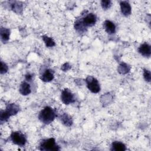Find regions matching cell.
I'll use <instances>...</instances> for the list:
<instances>
[{"mask_svg": "<svg viewBox=\"0 0 151 151\" xmlns=\"http://www.w3.org/2000/svg\"><path fill=\"white\" fill-rule=\"evenodd\" d=\"M139 52L144 57H150L151 54L150 46L147 43L142 44L138 49Z\"/></svg>", "mask_w": 151, "mask_h": 151, "instance_id": "8", "label": "cell"}, {"mask_svg": "<svg viewBox=\"0 0 151 151\" xmlns=\"http://www.w3.org/2000/svg\"><path fill=\"white\" fill-rule=\"evenodd\" d=\"M143 77L145 80L147 81V82H150V79H151V74H150V71L149 70H144V72H143Z\"/></svg>", "mask_w": 151, "mask_h": 151, "instance_id": "18", "label": "cell"}, {"mask_svg": "<svg viewBox=\"0 0 151 151\" xmlns=\"http://www.w3.org/2000/svg\"><path fill=\"white\" fill-rule=\"evenodd\" d=\"M12 5H13L12 9L14 10L15 12L17 11L16 10L19 11V10H22V7H20L18 4H13Z\"/></svg>", "mask_w": 151, "mask_h": 151, "instance_id": "21", "label": "cell"}, {"mask_svg": "<svg viewBox=\"0 0 151 151\" xmlns=\"http://www.w3.org/2000/svg\"><path fill=\"white\" fill-rule=\"evenodd\" d=\"M111 150H115V151H119V150L123 151V150H126V147L124 143L120 142L115 141L113 142L111 145Z\"/></svg>", "mask_w": 151, "mask_h": 151, "instance_id": "13", "label": "cell"}, {"mask_svg": "<svg viewBox=\"0 0 151 151\" xmlns=\"http://www.w3.org/2000/svg\"><path fill=\"white\" fill-rule=\"evenodd\" d=\"M61 120L63 123L66 126H70L73 124L71 117L67 113H64L61 116Z\"/></svg>", "mask_w": 151, "mask_h": 151, "instance_id": "15", "label": "cell"}, {"mask_svg": "<svg viewBox=\"0 0 151 151\" xmlns=\"http://www.w3.org/2000/svg\"><path fill=\"white\" fill-rule=\"evenodd\" d=\"M0 34H1V40L3 42H6L7 41H8L9 38V35H10L9 29L5 28H1Z\"/></svg>", "mask_w": 151, "mask_h": 151, "instance_id": "14", "label": "cell"}, {"mask_svg": "<svg viewBox=\"0 0 151 151\" xmlns=\"http://www.w3.org/2000/svg\"><path fill=\"white\" fill-rule=\"evenodd\" d=\"M11 139L12 142L21 147L24 146L27 142L25 135L20 132H14L11 134Z\"/></svg>", "mask_w": 151, "mask_h": 151, "instance_id": "4", "label": "cell"}, {"mask_svg": "<svg viewBox=\"0 0 151 151\" xmlns=\"http://www.w3.org/2000/svg\"><path fill=\"white\" fill-rule=\"evenodd\" d=\"M85 29L88 27L93 26L97 21L96 16L92 13L87 14L84 17L79 19Z\"/></svg>", "mask_w": 151, "mask_h": 151, "instance_id": "6", "label": "cell"}, {"mask_svg": "<svg viewBox=\"0 0 151 151\" xmlns=\"http://www.w3.org/2000/svg\"><path fill=\"white\" fill-rule=\"evenodd\" d=\"M8 67L6 64L3 63L2 61L1 62V74H4L6 73L8 71Z\"/></svg>", "mask_w": 151, "mask_h": 151, "instance_id": "20", "label": "cell"}, {"mask_svg": "<svg viewBox=\"0 0 151 151\" xmlns=\"http://www.w3.org/2000/svg\"><path fill=\"white\" fill-rule=\"evenodd\" d=\"M25 78L26 80H27L28 81H30L31 79H32V76L29 74H28L25 76Z\"/></svg>", "mask_w": 151, "mask_h": 151, "instance_id": "22", "label": "cell"}, {"mask_svg": "<svg viewBox=\"0 0 151 151\" xmlns=\"http://www.w3.org/2000/svg\"><path fill=\"white\" fill-rule=\"evenodd\" d=\"M54 77V72L52 71V70L50 69H48L45 71V72L42 74V75L41 76L40 78L43 81L49 82L53 80Z\"/></svg>", "mask_w": 151, "mask_h": 151, "instance_id": "11", "label": "cell"}, {"mask_svg": "<svg viewBox=\"0 0 151 151\" xmlns=\"http://www.w3.org/2000/svg\"><path fill=\"white\" fill-rule=\"evenodd\" d=\"M61 99L65 104H69L74 102V96L69 89L65 88L62 91Z\"/></svg>", "mask_w": 151, "mask_h": 151, "instance_id": "7", "label": "cell"}, {"mask_svg": "<svg viewBox=\"0 0 151 151\" xmlns=\"http://www.w3.org/2000/svg\"><path fill=\"white\" fill-rule=\"evenodd\" d=\"M101 5L103 9L106 10L109 9L111 6V1H101Z\"/></svg>", "mask_w": 151, "mask_h": 151, "instance_id": "19", "label": "cell"}, {"mask_svg": "<svg viewBox=\"0 0 151 151\" xmlns=\"http://www.w3.org/2000/svg\"><path fill=\"white\" fill-rule=\"evenodd\" d=\"M55 117V112L51 107L48 106L44 107L41 111L38 116V118L41 122L46 124L51 123L54 120Z\"/></svg>", "mask_w": 151, "mask_h": 151, "instance_id": "1", "label": "cell"}, {"mask_svg": "<svg viewBox=\"0 0 151 151\" xmlns=\"http://www.w3.org/2000/svg\"><path fill=\"white\" fill-rule=\"evenodd\" d=\"M19 91L24 96L29 94L31 93L30 85L27 82H22L19 87Z\"/></svg>", "mask_w": 151, "mask_h": 151, "instance_id": "12", "label": "cell"}, {"mask_svg": "<svg viewBox=\"0 0 151 151\" xmlns=\"http://www.w3.org/2000/svg\"><path fill=\"white\" fill-rule=\"evenodd\" d=\"M42 37V40L44 41V43L45 44L47 47H52L55 45V42L52 38L49 37L46 35H44Z\"/></svg>", "mask_w": 151, "mask_h": 151, "instance_id": "16", "label": "cell"}, {"mask_svg": "<svg viewBox=\"0 0 151 151\" xmlns=\"http://www.w3.org/2000/svg\"><path fill=\"white\" fill-rule=\"evenodd\" d=\"M19 110V107L17 105L15 104H8L5 110H1V121H6L10 116L17 114Z\"/></svg>", "mask_w": 151, "mask_h": 151, "instance_id": "2", "label": "cell"}, {"mask_svg": "<svg viewBox=\"0 0 151 151\" xmlns=\"http://www.w3.org/2000/svg\"><path fill=\"white\" fill-rule=\"evenodd\" d=\"M88 90L93 93H97L100 90V84L96 78L92 76H88L86 80Z\"/></svg>", "mask_w": 151, "mask_h": 151, "instance_id": "5", "label": "cell"}, {"mask_svg": "<svg viewBox=\"0 0 151 151\" xmlns=\"http://www.w3.org/2000/svg\"><path fill=\"white\" fill-rule=\"evenodd\" d=\"M40 149L42 150H58L59 146L55 143L54 138H50L43 140L40 145Z\"/></svg>", "mask_w": 151, "mask_h": 151, "instance_id": "3", "label": "cell"}, {"mask_svg": "<svg viewBox=\"0 0 151 151\" xmlns=\"http://www.w3.org/2000/svg\"><path fill=\"white\" fill-rule=\"evenodd\" d=\"M103 28L109 34H113L116 32V25L109 20H106L103 22Z\"/></svg>", "mask_w": 151, "mask_h": 151, "instance_id": "9", "label": "cell"}, {"mask_svg": "<svg viewBox=\"0 0 151 151\" xmlns=\"http://www.w3.org/2000/svg\"><path fill=\"white\" fill-rule=\"evenodd\" d=\"M118 71L122 74H124L127 73L129 71V69L128 68V66L126 64L122 63L119 65L118 68Z\"/></svg>", "mask_w": 151, "mask_h": 151, "instance_id": "17", "label": "cell"}, {"mask_svg": "<svg viewBox=\"0 0 151 151\" xmlns=\"http://www.w3.org/2000/svg\"><path fill=\"white\" fill-rule=\"evenodd\" d=\"M120 5L122 13L124 16H128L131 14V6L127 1H121Z\"/></svg>", "mask_w": 151, "mask_h": 151, "instance_id": "10", "label": "cell"}]
</instances>
